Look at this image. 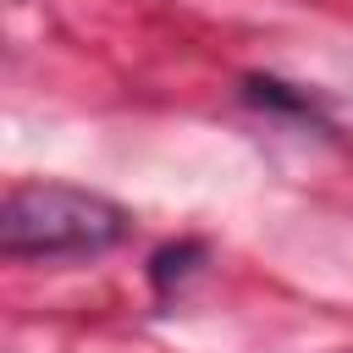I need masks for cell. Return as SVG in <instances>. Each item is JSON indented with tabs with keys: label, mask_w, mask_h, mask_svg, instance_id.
<instances>
[{
	"label": "cell",
	"mask_w": 353,
	"mask_h": 353,
	"mask_svg": "<svg viewBox=\"0 0 353 353\" xmlns=\"http://www.w3.org/2000/svg\"><path fill=\"white\" fill-rule=\"evenodd\" d=\"M127 210L105 193L66 182H17L0 199V248L11 259H61V254H105L127 237Z\"/></svg>",
	"instance_id": "obj_1"
},
{
	"label": "cell",
	"mask_w": 353,
	"mask_h": 353,
	"mask_svg": "<svg viewBox=\"0 0 353 353\" xmlns=\"http://www.w3.org/2000/svg\"><path fill=\"white\" fill-rule=\"evenodd\" d=\"M193 259H204L199 243H171V248H160V254L149 259V281H154V292H171V281H182V276L193 270Z\"/></svg>",
	"instance_id": "obj_2"
}]
</instances>
